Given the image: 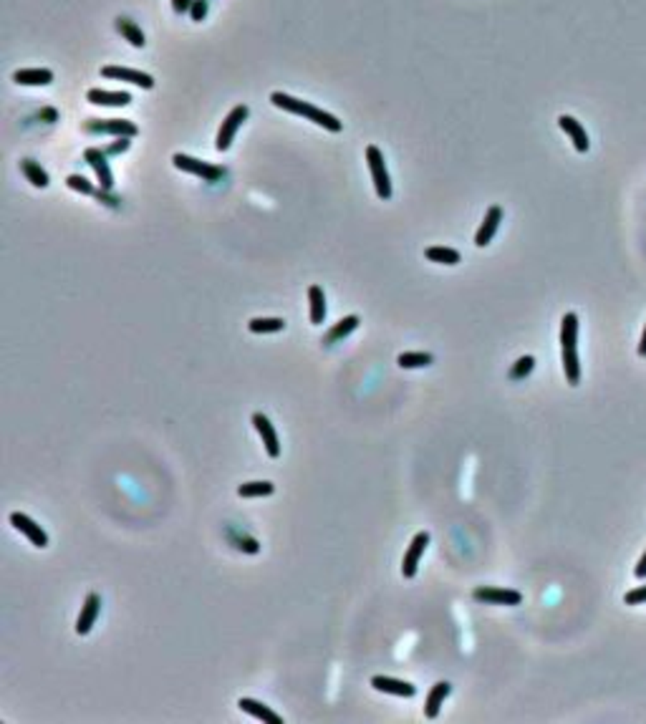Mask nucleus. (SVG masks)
Here are the masks:
<instances>
[{"label": "nucleus", "instance_id": "obj_21", "mask_svg": "<svg viewBox=\"0 0 646 724\" xmlns=\"http://www.w3.org/2000/svg\"><path fill=\"white\" fill-rule=\"evenodd\" d=\"M13 81L20 86H48L53 81V71L48 68H23L13 73Z\"/></svg>", "mask_w": 646, "mask_h": 724}, {"label": "nucleus", "instance_id": "obj_2", "mask_svg": "<svg viewBox=\"0 0 646 724\" xmlns=\"http://www.w3.org/2000/svg\"><path fill=\"white\" fill-rule=\"evenodd\" d=\"M561 351H563V371L571 386L580 382V361H578V316L566 313L561 321Z\"/></svg>", "mask_w": 646, "mask_h": 724}, {"label": "nucleus", "instance_id": "obj_29", "mask_svg": "<svg viewBox=\"0 0 646 724\" xmlns=\"http://www.w3.org/2000/svg\"><path fill=\"white\" fill-rule=\"evenodd\" d=\"M533 366H535L533 356H520V359L515 361L513 369H510V379H513V382H520V379H525V376L533 371Z\"/></svg>", "mask_w": 646, "mask_h": 724}, {"label": "nucleus", "instance_id": "obj_17", "mask_svg": "<svg viewBox=\"0 0 646 724\" xmlns=\"http://www.w3.org/2000/svg\"><path fill=\"white\" fill-rule=\"evenodd\" d=\"M86 101L93 106H129L132 93L129 91H104V89H91L86 93Z\"/></svg>", "mask_w": 646, "mask_h": 724}, {"label": "nucleus", "instance_id": "obj_26", "mask_svg": "<svg viewBox=\"0 0 646 724\" xmlns=\"http://www.w3.org/2000/svg\"><path fill=\"white\" fill-rule=\"evenodd\" d=\"M432 361H435V356L427 354V351H407V354H399V359H396V363L402 369H422V366H429Z\"/></svg>", "mask_w": 646, "mask_h": 724}, {"label": "nucleus", "instance_id": "obj_5", "mask_svg": "<svg viewBox=\"0 0 646 724\" xmlns=\"http://www.w3.org/2000/svg\"><path fill=\"white\" fill-rule=\"evenodd\" d=\"M248 114H250V109H248L245 104H238L230 114H227V116H225L223 126H220V132H218V139H215V149H218V152H227V149H230L232 139H235L238 129L243 126L245 119H248Z\"/></svg>", "mask_w": 646, "mask_h": 724}, {"label": "nucleus", "instance_id": "obj_19", "mask_svg": "<svg viewBox=\"0 0 646 724\" xmlns=\"http://www.w3.org/2000/svg\"><path fill=\"white\" fill-rule=\"evenodd\" d=\"M238 707L243 711H248V714H253V717L257 719H263V722L268 724H283V717L280 714H276V711L271 709V707H265L263 702H257V699H250V697H243L238 702Z\"/></svg>", "mask_w": 646, "mask_h": 724}, {"label": "nucleus", "instance_id": "obj_6", "mask_svg": "<svg viewBox=\"0 0 646 724\" xmlns=\"http://www.w3.org/2000/svg\"><path fill=\"white\" fill-rule=\"evenodd\" d=\"M89 134H114V137H137L139 126L129 119H89L84 124Z\"/></svg>", "mask_w": 646, "mask_h": 724}, {"label": "nucleus", "instance_id": "obj_37", "mask_svg": "<svg viewBox=\"0 0 646 724\" xmlns=\"http://www.w3.org/2000/svg\"><path fill=\"white\" fill-rule=\"evenodd\" d=\"M639 356H646V326H644V333H641V343H639Z\"/></svg>", "mask_w": 646, "mask_h": 724}, {"label": "nucleus", "instance_id": "obj_15", "mask_svg": "<svg viewBox=\"0 0 646 724\" xmlns=\"http://www.w3.org/2000/svg\"><path fill=\"white\" fill-rule=\"evenodd\" d=\"M558 126H561L563 132L571 137V142H573V146H576V152H580V154L588 152L591 142H588V134H586V129H583V124H580L578 119L568 116V114H561V116H558Z\"/></svg>", "mask_w": 646, "mask_h": 724}, {"label": "nucleus", "instance_id": "obj_20", "mask_svg": "<svg viewBox=\"0 0 646 724\" xmlns=\"http://www.w3.org/2000/svg\"><path fill=\"white\" fill-rule=\"evenodd\" d=\"M359 323H361V318H359V316H346V318H341L338 323H333V326H331V331L326 333V338H323V346H333V343L343 341V338L349 336L351 331L359 329Z\"/></svg>", "mask_w": 646, "mask_h": 724}, {"label": "nucleus", "instance_id": "obj_1", "mask_svg": "<svg viewBox=\"0 0 646 724\" xmlns=\"http://www.w3.org/2000/svg\"><path fill=\"white\" fill-rule=\"evenodd\" d=\"M271 104L278 106V109H283V112H288V114H296V116L308 119V121H313V124L323 126V129H329V132H333V134H338L343 129V124L333 116V114L323 112V109H318V106L308 104V101H303V99H296V96H290V93L273 91Z\"/></svg>", "mask_w": 646, "mask_h": 724}, {"label": "nucleus", "instance_id": "obj_13", "mask_svg": "<svg viewBox=\"0 0 646 724\" xmlns=\"http://www.w3.org/2000/svg\"><path fill=\"white\" fill-rule=\"evenodd\" d=\"M84 159L91 165V169L96 172L101 190H114V174L112 169H109V162H106V152H101L96 146H89L84 152Z\"/></svg>", "mask_w": 646, "mask_h": 724}, {"label": "nucleus", "instance_id": "obj_8", "mask_svg": "<svg viewBox=\"0 0 646 724\" xmlns=\"http://www.w3.org/2000/svg\"><path fill=\"white\" fill-rule=\"evenodd\" d=\"M429 545V533H416L414 538H412V543H409V550L404 553V560H402V575L404 578H414L416 575V568H419V560H422L424 550H427Z\"/></svg>", "mask_w": 646, "mask_h": 724}, {"label": "nucleus", "instance_id": "obj_12", "mask_svg": "<svg viewBox=\"0 0 646 724\" xmlns=\"http://www.w3.org/2000/svg\"><path fill=\"white\" fill-rule=\"evenodd\" d=\"M253 424H255L257 435H260V439H263L268 457L278 460V457H280V439H278V432L273 429L271 419H268L265 414H260V412H255V414H253Z\"/></svg>", "mask_w": 646, "mask_h": 724}, {"label": "nucleus", "instance_id": "obj_28", "mask_svg": "<svg viewBox=\"0 0 646 724\" xmlns=\"http://www.w3.org/2000/svg\"><path fill=\"white\" fill-rule=\"evenodd\" d=\"M248 329L253 333H278V331H285V321L283 318H253Z\"/></svg>", "mask_w": 646, "mask_h": 724}, {"label": "nucleus", "instance_id": "obj_22", "mask_svg": "<svg viewBox=\"0 0 646 724\" xmlns=\"http://www.w3.org/2000/svg\"><path fill=\"white\" fill-rule=\"evenodd\" d=\"M114 26H117V31H119V33H121V38H124V40H129V43H132L134 48H144V46H147V38H144V33H142V28H139L137 23H134V20H129V18H121V15H119V18H117V23H114Z\"/></svg>", "mask_w": 646, "mask_h": 724}, {"label": "nucleus", "instance_id": "obj_7", "mask_svg": "<svg viewBox=\"0 0 646 724\" xmlns=\"http://www.w3.org/2000/svg\"><path fill=\"white\" fill-rule=\"evenodd\" d=\"M472 598H475L477 603H488V606H520L523 593L513 591V588L480 586L472 591Z\"/></svg>", "mask_w": 646, "mask_h": 724}, {"label": "nucleus", "instance_id": "obj_33", "mask_svg": "<svg viewBox=\"0 0 646 724\" xmlns=\"http://www.w3.org/2000/svg\"><path fill=\"white\" fill-rule=\"evenodd\" d=\"M129 139H132V137H119V142H117V144L106 146V149H104V152H106V157H117V154L126 152V149H129V144H132V142H129Z\"/></svg>", "mask_w": 646, "mask_h": 724}, {"label": "nucleus", "instance_id": "obj_16", "mask_svg": "<svg viewBox=\"0 0 646 724\" xmlns=\"http://www.w3.org/2000/svg\"><path fill=\"white\" fill-rule=\"evenodd\" d=\"M371 686L376 691H384V694H394V697H414L416 694V686L409 684V681H402V679H394V677H371Z\"/></svg>", "mask_w": 646, "mask_h": 724}, {"label": "nucleus", "instance_id": "obj_14", "mask_svg": "<svg viewBox=\"0 0 646 724\" xmlns=\"http://www.w3.org/2000/svg\"><path fill=\"white\" fill-rule=\"evenodd\" d=\"M500 223H502V207L500 204H493L488 210V215H485V220H482L480 230L475 232L477 248H488V245L493 243V237L495 232H497V227H500Z\"/></svg>", "mask_w": 646, "mask_h": 724}, {"label": "nucleus", "instance_id": "obj_9", "mask_svg": "<svg viewBox=\"0 0 646 724\" xmlns=\"http://www.w3.org/2000/svg\"><path fill=\"white\" fill-rule=\"evenodd\" d=\"M10 525L18 530V533H23L28 540H31V545L36 548H48V535L46 530L38 525V522L33 520V518H28V515L23 513H13L10 515Z\"/></svg>", "mask_w": 646, "mask_h": 724}, {"label": "nucleus", "instance_id": "obj_27", "mask_svg": "<svg viewBox=\"0 0 646 724\" xmlns=\"http://www.w3.org/2000/svg\"><path fill=\"white\" fill-rule=\"evenodd\" d=\"M276 492V485L268 480H255V482H245L238 488L240 497H268V495Z\"/></svg>", "mask_w": 646, "mask_h": 724}, {"label": "nucleus", "instance_id": "obj_4", "mask_svg": "<svg viewBox=\"0 0 646 724\" xmlns=\"http://www.w3.org/2000/svg\"><path fill=\"white\" fill-rule=\"evenodd\" d=\"M172 165L177 169L187 172V174H195L202 182H220L225 177V169L218 165H210V162H202V159H195L190 154H174L172 157Z\"/></svg>", "mask_w": 646, "mask_h": 724}, {"label": "nucleus", "instance_id": "obj_38", "mask_svg": "<svg viewBox=\"0 0 646 724\" xmlns=\"http://www.w3.org/2000/svg\"><path fill=\"white\" fill-rule=\"evenodd\" d=\"M40 116L51 119V121H53V119H56V112H53V109H46V112H40Z\"/></svg>", "mask_w": 646, "mask_h": 724}, {"label": "nucleus", "instance_id": "obj_10", "mask_svg": "<svg viewBox=\"0 0 646 724\" xmlns=\"http://www.w3.org/2000/svg\"><path fill=\"white\" fill-rule=\"evenodd\" d=\"M101 76L104 79H117L126 81V84L142 86V89H154V79L149 73H142L137 68H126V66H104L101 68Z\"/></svg>", "mask_w": 646, "mask_h": 724}, {"label": "nucleus", "instance_id": "obj_18", "mask_svg": "<svg viewBox=\"0 0 646 724\" xmlns=\"http://www.w3.org/2000/svg\"><path fill=\"white\" fill-rule=\"evenodd\" d=\"M449 691H452L449 681H437V684L432 686V691L427 694V702H424V717L437 719V714H440V709H442L444 704V699L449 697Z\"/></svg>", "mask_w": 646, "mask_h": 724}, {"label": "nucleus", "instance_id": "obj_11", "mask_svg": "<svg viewBox=\"0 0 646 724\" xmlns=\"http://www.w3.org/2000/svg\"><path fill=\"white\" fill-rule=\"evenodd\" d=\"M101 613V596L99 593H89L84 601V606H81L79 619H76V633L79 636H86V633L91 631L96 619H99Z\"/></svg>", "mask_w": 646, "mask_h": 724}, {"label": "nucleus", "instance_id": "obj_23", "mask_svg": "<svg viewBox=\"0 0 646 724\" xmlns=\"http://www.w3.org/2000/svg\"><path fill=\"white\" fill-rule=\"evenodd\" d=\"M20 172H23V177H26L33 187L46 190V187L51 185V182H48L46 169H43L38 162H33V159H20Z\"/></svg>", "mask_w": 646, "mask_h": 724}, {"label": "nucleus", "instance_id": "obj_36", "mask_svg": "<svg viewBox=\"0 0 646 724\" xmlns=\"http://www.w3.org/2000/svg\"><path fill=\"white\" fill-rule=\"evenodd\" d=\"M633 575H636L639 580L646 578V550H644V555L639 558V563H636V568H633Z\"/></svg>", "mask_w": 646, "mask_h": 724}, {"label": "nucleus", "instance_id": "obj_24", "mask_svg": "<svg viewBox=\"0 0 646 724\" xmlns=\"http://www.w3.org/2000/svg\"><path fill=\"white\" fill-rule=\"evenodd\" d=\"M308 301H310V323L313 326H321L323 318H326V296H323L321 285H310L308 288Z\"/></svg>", "mask_w": 646, "mask_h": 724}, {"label": "nucleus", "instance_id": "obj_34", "mask_svg": "<svg viewBox=\"0 0 646 724\" xmlns=\"http://www.w3.org/2000/svg\"><path fill=\"white\" fill-rule=\"evenodd\" d=\"M93 197H96V199H101V202H104V204H109V207H117V204L121 202L119 197H114V195H112V190H96V192H93Z\"/></svg>", "mask_w": 646, "mask_h": 724}, {"label": "nucleus", "instance_id": "obj_25", "mask_svg": "<svg viewBox=\"0 0 646 724\" xmlns=\"http://www.w3.org/2000/svg\"><path fill=\"white\" fill-rule=\"evenodd\" d=\"M427 260L429 263H440V265H457L462 263V255L457 250H452V248H444V245H432V248H427Z\"/></svg>", "mask_w": 646, "mask_h": 724}, {"label": "nucleus", "instance_id": "obj_32", "mask_svg": "<svg viewBox=\"0 0 646 724\" xmlns=\"http://www.w3.org/2000/svg\"><path fill=\"white\" fill-rule=\"evenodd\" d=\"M639 603H646V586L626 593V606H639Z\"/></svg>", "mask_w": 646, "mask_h": 724}, {"label": "nucleus", "instance_id": "obj_31", "mask_svg": "<svg viewBox=\"0 0 646 724\" xmlns=\"http://www.w3.org/2000/svg\"><path fill=\"white\" fill-rule=\"evenodd\" d=\"M204 15H207V0H192L190 18L195 20V23H202Z\"/></svg>", "mask_w": 646, "mask_h": 724}, {"label": "nucleus", "instance_id": "obj_30", "mask_svg": "<svg viewBox=\"0 0 646 724\" xmlns=\"http://www.w3.org/2000/svg\"><path fill=\"white\" fill-rule=\"evenodd\" d=\"M66 185L71 187L73 192H81V195H89V197H93V192H96V187H93L86 177H81V174H68Z\"/></svg>", "mask_w": 646, "mask_h": 724}, {"label": "nucleus", "instance_id": "obj_3", "mask_svg": "<svg viewBox=\"0 0 646 724\" xmlns=\"http://www.w3.org/2000/svg\"><path fill=\"white\" fill-rule=\"evenodd\" d=\"M366 165H369L371 172V179H374V187H376V197L379 199H391V179H389V169H386V162H384V154L379 146L369 144L366 146Z\"/></svg>", "mask_w": 646, "mask_h": 724}, {"label": "nucleus", "instance_id": "obj_35", "mask_svg": "<svg viewBox=\"0 0 646 724\" xmlns=\"http://www.w3.org/2000/svg\"><path fill=\"white\" fill-rule=\"evenodd\" d=\"M190 8H192V0H172V10L177 15L190 13Z\"/></svg>", "mask_w": 646, "mask_h": 724}]
</instances>
